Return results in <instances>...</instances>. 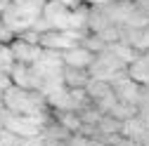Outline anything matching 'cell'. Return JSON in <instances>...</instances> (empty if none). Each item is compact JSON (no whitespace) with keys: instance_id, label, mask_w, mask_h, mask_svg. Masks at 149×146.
<instances>
[{"instance_id":"cell-6","label":"cell","mask_w":149,"mask_h":146,"mask_svg":"<svg viewBox=\"0 0 149 146\" xmlns=\"http://www.w3.org/2000/svg\"><path fill=\"white\" fill-rule=\"evenodd\" d=\"M107 50L111 52V54H114V57L121 61V64H133L135 59H137V50L133 47V45H128L125 40H116V43H109L107 45Z\"/></svg>"},{"instance_id":"cell-13","label":"cell","mask_w":149,"mask_h":146,"mask_svg":"<svg viewBox=\"0 0 149 146\" xmlns=\"http://www.w3.org/2000/svg\"><path fill=\"white\" fill-rule=\"evenodd\" d=\"M116 146H142V144L133 141V139H123V141H116Z\"/></svg>"},{"instance_id":"cell-3","label":"cell","mask_w":149,"mask_h":146,"mask_svg":"<svg viewBox=\"0 0 149 146\" xmlns=\"http://www.w3.org/2000/svg\"><path fill=\"white\" fill-rule=\"evenodd\" d=\"M111 90H114V94H116L118 101L137 106V99H140V92H142V90H140L137 83H133L128 76L121 78V80H116V83H111Z\"/></svg>"},{"instance_id":"cell-8","label":"cell","mask_w":149,"mask_h":146,"mask_svg":"<svg viewBox=\"0 0 149 146\" xmlns=\"http://www.w3.org/2000/svg\"><path fill=\"white\" fill-rule=\"evenodd\" d=\"M62 80H64V85L71 90V87H83L85 90V85L90 83V76L85 73V68H71V66H66V68H62Z\"/></svg>"},{"instance_id":"cell-9","label":"cell","mask_w":149,"mask_h":146,"mask_svg":"<svg viewBox=\"0 0 149 146\" xmlns=\"http://www.w3.org/2000/svg\"><path fill=\"white\" fill-rule=\"evenodd\" d=\"M109 92H111V85L109 83H102V80H90L85 85V94H88L90 101H97V99H102Z\"/></svg>"},{"instance_id":"cell-5","label":"cell","mask_w":149,"mask_h":146,"mask_svg":"<svg viewBox=\"0 0 149 146\" xmlns=\"http://www.w3.org/2000/svg\"><path fill=\"white\" fill-rule=\"evenodd\" d=\"M128 71V78L137 83V85H147L149 83V54H144V57H137L133 64L125 66Z\"/></svg>"},{"instance_id":"cell-12","label":"cell","mask_w":149,"mask_h":146,"mask_svg":"<svg viewBox=\"0 0 149 146\" xmlns=\"http://www.w3.org/2000/svg\"><path fill=\"white\" fill-rule=\"evenodd\" d=\"M12 66H14V57L10 45H0V73H10Z\"/></svg>"},{"instance_id":"cell-4","label":"cell","mask_w":149,"mask_h":146,"mask_svg":"<svg viewBox=\"0 0 149 146\" xmlns=\"http://www.w3.org/2000/svg\"><path fill=\"white\" fill-rule=\"evenodd\" d=\"M92 59H95V54L90 50H85L83 45H73V47L62 52V61L71 68H88L92 64Z\"/></svg>"},{"instance_id":"cell-14","label":"cell","mask_w":149,"mask_h":146,"mask_svg":"<svg viewBox=\"0 0 149 146\" xmlns=\"http://www.w3.org/2000/svg\"><path fill=\"white\" fill-rule=\"evenodd\" d=\"M144 87H147V90H149V83H147V85H144Z\"/></svg>"},{"instance_id":"cell-2","label":"cell","mask_w":149,"mask_h":146,"mask_svg":"<svg viewBox=\"0 0 149 146\" xmlns=\"http://www.w3.org/2000/svg\"><path fill=\"white\" fill-rule=\"evenodd\" d=\"M10 50H12L14 64H26V66H31L33 61H38V57L43 54V47L40 45H29L22 38L14 40V43H10Z\"/></svg>"},{"instance_id":"cell-1","label":"cell","mask_w":149,"mask_h":146,"mask_svg":"<svg viewBox=\"0 0 149 146\" xmlns=\"http://www.w3.org/2000/svg\"><path fill=\"white\" fill-rule=\"evenodd\" d=\"M3 106L7 108L10 113H17V116H24V113H40V106L45 101V97L40 92H33V90H24V87H17V85H10L5 90V94L0 97Z\"/></svg>"},{"instance_id":"cell-11","label":"cell","mask_w":149,"mask_h":146,"mask_svg":"<svg viewBox=\"0 0 149 146\" xmlns=\"http://www.w3.org/2000/svg\"><path fill=\"white\" fill-rule=\"evenodd\" d=\"M97 130L104 132V134H116V132L121 130V123H118L116 118H111V116H102L100 123H97Z\"/></svg>"},{"instance_id":"cell-7","label":"cell","mask_w":149,"mask_h":146,"mask_svg":"<svg viewBox=\"0 0 149 146\" xmlns=\"http://www.w3.org/2000/svg\"><path fill=\"white\" fill-rule=\"evenodd\" d=\"M10 80H12L17 87L33 90V73H31V66H26V64H14V66L10 68Z\"/></svg>"},{"instance_id":"cell-10","label":"cell","mask_w":149,"mask_h":146,"mask_svg":"<svg viewBox=\"0 0 149 146\" xmlns=\"http://www.w3.org/2000/svg\"><path fill=\"white\" fill-rule=\"evenodd\" d=\"M57 125H62L66 132H78L81 130V118L73 111H59L57 113Z\"/></svg>"}]
</instances>
